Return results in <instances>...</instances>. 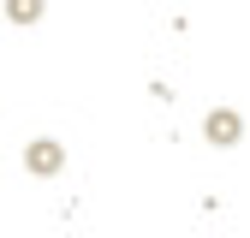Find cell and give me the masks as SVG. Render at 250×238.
I'll return each mask as SVG.
<instances>
[{
    "label": "cell",
    "instance_id": "1",
    "mask_svg": "<svg viewBox=\"0 0 250 238\" xmlns=\"http://www.w3.org/2000/svg\"><path fill=\"white\" fill-rule=\"evenodd\" d=\"M203 131H208L214 149H232V143H238V113H227V107H221V113H208V125H203Z\"/></svg>",
    "mask_w": 250,
    "mask_h": 238
},
{
    "label": "cell",
    "instance_id": "2",
    "mask_svg": "<svg viewBox=\"0 0 250 238\" xmlns=\"http://www.w3.org/2000/svg\"><path fill=\"white\" fill-rule=\"evenodd\" d=\"M30 167H36V173H48V167H54V149H48V143H42V149H30Z\"/></svg>",
    "mask_w": 250,
    "mask_h": 238
}]
</instances>
